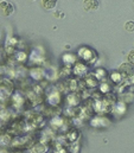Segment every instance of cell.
I'll list each match as a JSON object with an SVG mask.
<instances>
[{"label": "cell", "mask_w": 134, "mask_h": 153, "mask_svg": "<svg viewBox=\"0 0 134 153\" xmlns=\"http://www.w3.org/2000/svg\"><path fill=\"white\" fill-rule=\"evenodd\" d=\"M23 97L19 95V94H16V95H13V97H12V102H13V105L16 106V107H19V106H22L23 105Z\"/></svg>", "instance_id": "19"}, {"label": "cell", "mask_w": 134, "mask_h": 153, "mask_svg": "<svg viewBox=\"0 0 134 153\" xmlns=\"http://www.w3.org/2000/svg\"><path fill=\"white\" fill-rule=\"evenodd\" d=\"M107 75V71L103 69V68H99V69H96V71H95V76L98 77V79L100 81L102 78H104Z\"/></svg>", "instance_id": "22"}, {"label": "cell", "mask_w": 134, "mask_h": 153, "mask_svg": "<svg viewBox=\"0 0 134 153\" xmlns=\"http://www.w3.org/2000/svg\"><path fill=\"white\" fill-rule=\"evenodd\" d=\"M109 123H110V120L108 119V117H106V116H95L94 119H92V121H90V125L93 126V127H96V128H103V127H107V126H109Z\"/></svg>", "instance_id": "3"}, {"label": "cell", "mask_w": 134, "mask_h": 153, "mask_svg": "<svg viewBox=\"0 0 134 153\" xmlns=\"http://www.w3.org/2000/svg\"><path fill=\"white\" fill-rule=\"evenodd\" d=\"M69 88H70V90H72V91H75L76 89H77V84H78V82L76 81V79H70L69 81Z\"/></svg>", "instance_id": "26"}, {"label": "cell", "mask_w": 134, "mask_h": 153, "mask_svg": "<svg viewBox=\"0 0 134 153\" xmlns=\"http://www.w3.org/2000/svg\"><path fill=\"white\" fill-rule=\"evenodd\" d=\"M80 150H81V145L78 141L76 143H71L70 144V147H69V151L71 153H80Z\"/></svg>", "instance_id": "21"}, {"label": "cell", "mask_w": 134, "mask_h": 153, "mask_svg": "<svg viewBox=\"0 0 134 153\" xmlns=\"http://www.w3.org/2000/svg\"><path fill=\"white\" fill-rule=\"evenodd\" d=\"M100 7V1L99 0H83V8L88 12L96 11Z\"/></svg>", "instance_id": "7"}, {"label": "cell", "mask_w": 134, "mask_h": 153, "mask_svg": "<svg viewBox=\"0 0 134 153\" xmlns=\"http://www.w3.org/2000/svg\"><path fill=\"white\" fill-rule=\"evenodd\" d=\"M16 58H17V61H19V62H25L26 61V58H28V56H26V53L25 52H18L17 55H16Z\"/></svg>", "instance_id": "25"}, {"label": "cell", "mask_w": 134, "mask_h": 153, "mask_svg": "<svg viewBox=\"0 0 134 153\" xmlns=\"http://www.w3.org/2000/svg\"><path fill=\"white\" fill-rule=\"evenodd\" d=\"M48 102H49L50 106H57L61 102V94L55 90L52 94H50L48 96Z\"/></svg>", "instance_id": "10"}, {"label": "cell", "mask_w": 134, "mask_h": 153, "mask_svg": "<svg viewBox=\"0 0 134 153\" xmlns=\"http://www.w3.org/2000/svg\"><path fill=\"white\" fill-rule=\"evenodd\" d=\"M64 123H63V120L61 119V116H55L52 120H51V126H52V128H55V129H61V127L63 126Z\"/></svg>", "instance_id": "17"}, {"label": "cell", "mask_w": 134, "mask_h": 153, "mask_svg": "<svg viewBox=\"0 0 134 153\" xmlns=\"http://www.w3.org/2000/svg\"><path fill=\"white\" fill-rule=\"evenodd\" d=\"M0 58H1V53H0Z\"/></svg>", "instance_id": "31"}, {"label": "cell", "mask_w": 134, "mask_h": 153, "mask_svg": "<svg viewBox=\"0 0 134 153\" xmlns=\"http://www.w3.org/2000/svg\"><path fill=\"white\" fill-rule=\"evenodd\" d=\"M122 78H124V76L121 75L120 71H115V73H112V74H110V79H112V82H114L115 84H119V83L122 81Z\"/></svg>", "instance_id": "18"}, {"label": "cell", "mask_w": 134, "mask_h": 153, "mask_svg": "<svg viewBox=\"0 0 134 153\" xmlns=\"http://www.w3.org/2000/svg\"><path fill=\"white\" fill-rule=\"evenodd\" d=\"M49 150V146L48 144L43 143V141H38V143H34V145L29 150L30 153H48Z\"/></svg>", "instance_id": "6"}, {"label": "cell", "mask_w": 134, "mask_h": 153, "mask_svg": "<svg viewBox=\"0 0 134 153\" xmlns=\"http://www.w3.org/2000/svg\"><path fill=\"white\" fill-rule=\"evenodd\" d=\"M127 58H128V62H130L131 64H133V65H134V49L130 51V53H128Z\"/></svg>", "instance_id": "27"}, {"label": "cell", "mask_w": 134, "mask_h": 153, "mask_svg": "<svg viewBox=\"0 0 134 153\" xmlns=\"http://www.w3.org/2000/svg\"><path fill=\"white\" fill-rule=\"evenodd\" d=\"M30 75L36 81H40L43 77L45 76V73L42 68H32L31 71H30Z\"/></svg>", "instance_id": "13"}, {"label": "cell", "mask_w": 134, "mask_h": 153, "mask_svg": "<svg viewBox=\"0 0 134 153\" xmlns=\"http://www.w3.org/2000/svg\"><path fill=\"white\" fill-rule=\"evenodd\" d=\"M12 137L10 133H0V147L8 146L12 143Z\"/></svg>", "instance_id": "12"}, {"label": "cell", "mask_w": 134, "mask_h": 153, "mask_svg": "<svg viewBox=\"0 0 134 153\" xmlns=\"http://www.w3.org/2000/svg\"><path fill=\"white\" fill-rule=\"evenodd\" d=\"M84 81H86L87 87H89V88H95L98 85V83H99V79H98V77L95 76V74L86 75V79Z\"/></svg>", "instance_id": "11"}, {"label": "cell", "mask_w": 134, "mask_h": 153, "mask_svg": "<svg viewBox=\"0 0 134 153\" xmlns=\"http://www.w3.org/2000/svg\"><path fill=\"white\" fill-rule=\"evenodd\" d=\"M119 71L121 73V75L126 78H128L130 76L134 75V68H133V64H131L130 62L128 63H122L120 65V69Z\"/></svg>", "instance_id": "5"}, {"label": "cell", "mask_w": 134, "mask_h": 153, "mask_svg": "<svg viewBox=\"0 0 134 153\" xmlns=\"http://www.w3.org/2000/svg\"><path fill=\"white\" fill-rule=\"evenodd\" d=\"M128 79H130V83H131V84H132V83L134 84V75H132V76L128 77Z\"/></svg>", "instance_id": "29"}, {"label": "cell", "mask_w": 134, "mask_h": 153, "mask_svg": "<svg viewBox=\"0 0 134 153\" xmlns=\"http://www.w3.org/2000/svg\"><path fill=\"white\" fill-rule=\"evenodd\" d=\"M58 0H42V7L46 11H51L56 7Z\"/></svg>", "instance_id": "15"}, {"label": "cell", "mask_w": 134, "mask_h": 153, "mask_svg": "<svg viewBox=\"0 0 134 153\" xmlns=\"http://www.w3.org/2000/svg\"><path fill=\"white\" fill-rule=\"evenodd\" d=\"M110 90V85L108 83H102L100 85V91L102 94H108Z\"/></svg>", "instance_id": "24"}, {"label": "cell", "mask_w": 134, "mask_h": 153, "mask_svg": "<svg viewBox=\"0 0 134 153\" xmlns=\"http://www.w3.org/2000/svg\"><path fill=\"white\" fill-rule=\"evenodd\" d=\"M78 56L84 61V62H87V63H94L95 61H96V52L93 50V49H90V48H81L80 50H78Z\"/></svg>", "instance_id": "1"}, {"label": "cell", "mask_w": 134, "mask_h": 153, "mask_svg": "<svg viewBox=\"0 0 134 153\" xmlns=\"http://www.w3.org/2000/svg\"><path fill=\"white\" fill-rule=\"evenodd\" d=\"M13 153H30L29 150H16Z\"/></svg>", "instance_id": "28"}, {"label": "cell", "mask_w": 134, "mask_h": 153, "mask_svg": "<svg viewBox=\"0 0 134 153\" xmlns=\"http://www.w3.org/2000/svg\"><path fill=\"white\" fill-rule=\"evenodd\" d=\"M133 6H134V4H133Z\"/></svg>", "instance_id": "32"}, {"label": "cell", "mask_w": 134, "mask_h": 153, "mask_svg": "<svg viewBox=\"0 0 134 153\" xmlns=\"http://www.w3.org/2000/svg\"><path fill=\"white\" fill-rule=\"evenodd\" d=\"M78 139H80V131H78V129L72 128V129H70L67 133V140L70 144L78 141Z\"/></svg>", "instance_id": "9"}, {"label": "cell", "mask_w": 134, "mask_h": 153, "mask_svg": "<svg viewBox=\"0 0 134 153\" xmlns=\"http://www.w3.org/2000/svg\"><path fill=\"white\" fill-rule=\"evenodd\" d=\"M125 30L127 32H134V22L133 20H128L125 24Z\"/></svg>", "instance_id": "23"}, {"label": "cell", "mask_w": 134, "mask_h": 153, "mask_svg": "<svg viewBox=\"0 0 134 153\" xmlns=\"http://www.w3.org/2000/svg\"><path fill=\"white\" fill-rule=\"evenodd\" d=\"M122 101L127 105V103H131V102H133L134 101V93H126V94H124V96H122Z\"/></svg>", "instance_id": "20"}, {"label": "cell", "mask_w": 134, "mask_h": 153, "mask_svg": "<svg viewBox=\"0 0 134 153\" xmlns=\"http://www.w3.org/2000/svg\"><path fill=\"white\" fill-rule=\"evenodd\" d=\"M0 153H11V152H8L7 150H4V149H1V150H0Z\"/></svg>", "instance_id": "30"}, {"label": "cell", "mask_w": 134, "mask_h": 153, "mask_svg": "<svg viewBox=\"0 0 134 153\" xmlns=\"http://www.w3.org/2000/svg\"><path fill=\"white\" fill-rule=\"evenodd\" d=\"M87 71H88V67H87L84 63L77 62V63L72 67V73L78 77L86 76V75H87Z\"/></svg>", "instance_id": "4"}, {"label": "cell", "mask_w": 134, "mask_h": 153, "mask_svg": "<svg viewBox=\"0 0 134 153\" xmlns=\"http://www.w3.org/2000/svg\"><path fill=\"white\" fill-rule=\"evenodd\" d=\"M76 56L72 55V53H67L63 56V63L66 64V67H72L75 65L77 62H76Z\"/></svg>", "instance_id": "14"}, {"label": "cell", "mask_w": 134, "mask_h": 153, "mask_svg": "<svg viewBox=\"0 0 134 153\" xmlns=\"http://www.w3.org/2000/svg\"><path fill=\"white\" fill-rule=\"evenodd\" d=\"M113 112H115L116 114L122 115L126 112V103L122 101V102H118L113 106Z\"/></svg>", "instance_id": "16"}, {"label": "cell", "mask_w": 134, "mask_h": 153, "mask_svg": "<svg viewBox=\"0 0 134 153\" xmlns=\"http://www.w3.org/2000/svg\"><path fill=\"white\" fill-rule=\"evenodd\" d=\"M14 12V6L12 2L7 0H1L0 1V13L5 17H10Z\"/></svg>", "instance_id": "2"}, {"label": "cell", "mask_w": 134, "mask_h": 153, "mask_svg": "<svg viewBox=\"0 0 134 153\" xmlns=\"http://www.w3.org/2000/svg\"><path fill=\"white\" fill-rule=\"evenodd\" d=\"M80 101H81V96L76 93H71L69 94L67 97V102L69 106L71 107H76L77 105H80Z\"/></svg>", "instance_id": "8"}]
</instances>
